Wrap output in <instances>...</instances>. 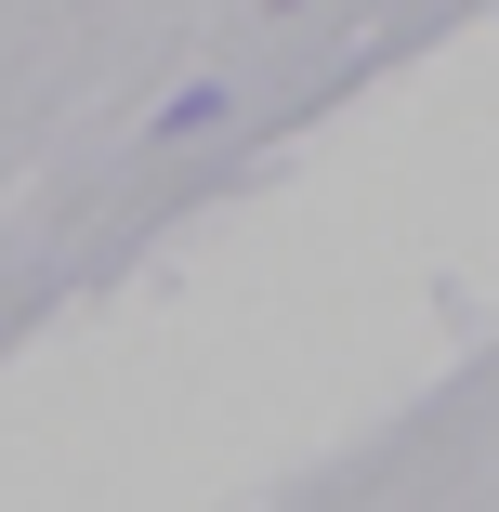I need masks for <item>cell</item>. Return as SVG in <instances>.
<instances>
[]
</instances>
